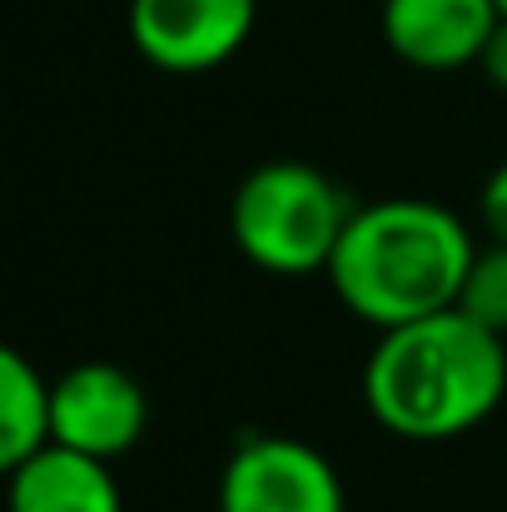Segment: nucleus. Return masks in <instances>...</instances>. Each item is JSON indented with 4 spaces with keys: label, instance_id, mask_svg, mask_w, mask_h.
Listing matches in <instances>:
<instances>
[{
    "label": "nucleus",
    "instance_id": "1",
    "mask_svg": "<svg viewBox=\"0 0 507 512\" xmlns=\"http://www.w3.org/2000/svg\"><path fill=\"white\" fill-rule=\"evenodd\" d=\"M507 393V339L463 309L378 334L363 363V403L403 443H448L498 413Z\"/></svg>",
    "mask_w": 507,
    "mask_h": 512
},
{
    "label": "nucleus",
    "instance_id": "2",
    "mask_svg": "<svg viewBox=\"0 0 507 512\" xmlns=\"http://www.w3.org/2000/svg\"><path fill=\"white\" fill-rule=\"evenodd\" d=\"M473 229L433 199H373L348 219L329 264L338 304L378 334L458 309L473 269Z\"/></svg>",
    "mask_w": 507,
    "mask_h": 512
},
{
    "label": "nucleus",
    "instance_id": "3",
    "mask_svg": "<svg viewBox=\"0 0 507 512\" xmlns=\"http://www.w3.org/2000/svg\"><path fill=\"white\" fill-rule=\"evenodd\" d=\"M353 214L358 204L334 174L304 160H269L239 179L229 199V234L254 269L309 279L329 274Z\"/></svg>",
    "mask_w": 507,
    "mask_h": 512
},
{
    "label": "nucleus",
    "instance_id": "4",
    "mask_svg": "<svg viewBox=\"0 0 507 512\" xmlns=\"http://www.w3.org/2000/svg\"><path fill=\"white\" fill-rule=\"evenodd\" d=\"M219 512H348L338 468L304 438L249 433L219 473Z\"/></svg>",
    "mask_w": 507,
    "mask_h": 512
},
{
    "label": "nucleus",
    "instance_id": "5",
    "mask_svg": "<svg viewBox=\"0 0 507 512\" xmlns=\"http://www.w3.org/2000/svg\"><path fill=\"white\" fill-rule=\"evenodd\" d=\"M145 423H150L145 388L120 363L90 358V363L65 368L50 383V443L55 448L115 463L145 438Z\"/></svg>",
    "mask_w": 507,
    "mask_h": 512
},
{
    "label": "nucleus",
    "instance_id": "6",
    "mask_svg": "<svg viewBox=\"0 0 507 512\" xmlns=\"http://www.w3.org/2000/svg\"><path fill=\"white\" fill-rule=\"evenodd\" d=\"M259 20V0H130L135 50L169 75L229 65Z\"/></svg>",
    "mask_w": 507,
    "mask_h": 512
},
{
    "label": "nucleus",
    "instance_id": "7",
    "mask_svg": "<svg viewBox=\"0 0 507 512\" xmlns=\"http://www.w3.org/2000/svg\"><path fill=\"white\" fill-rule=\"evenodd\" d=\"M503 10L498 0H383V45L413 70H468L483 60Z\"/></svg>",
    "mask_w": 507,
    "mask_h": 512
},
{
    "label": "nucleus",
    "instance_id": "8",
    "mask_svg": "<svg viewBox=\"0 0 507 512\" xmlns=\"http://www.w3.org/2000/svg\"><path fill=\"white\" fill-rule=\"evenodd\" d=\"M10 512H125V498L110 463L50 443L10 468Z\"/></svg>",
    "mask_w": 507,
    "mask_h": 512
},
{
    "label": "nucleus",
    "instance_id": "9",
    "mask_svg": "<svg viewBox=\"0 0 507 512\" xmlns=\"http://www.w3.org/2000/svg\"><path fill=\"white\" fill-rule=\"evenodd\" d=\"M50 383L20 348H0V463L5 473L50 448Z\"/></svg>",
    "mask_w": 507,
    "mask_h": 512
},
{
    "label": "nucleus",
    "instance_id": "10",
    "mask_svg": "<svg viewBox=\"0 0 507 512\" xmlns=\"http://www.w3.org/2000/svg\"><path fill=\"white\" fill-rule=\"evenodd\" d=\"M458 309L473 324L507 339V244H478L473 269H468L463 294H458Z\"/></svg>",
    "mask_w": 507,
    "mask_h": 512
},
{
    "label": "nucleus",
    "instance_id": "11",
    "mask_svg": "<svg viewBox=\"0 0 507 512\" xmlns=\"http://www.w3.org/2000/svg\"><path fill=\"white\" fill-rule=\"evenodd\" d=\"M478 219H483L488 244H507V160L478 189Z\"/></svg>",
    "mask_w": 507,
    "mask_h": 512
},
{
    "label": "nucleus",
    "instance_id": "12",
    "mask_svg": "<svg viewBox=\"0 0 507 512\" xmlns=\"http://www.w3.org/2000/svg\"><path fill=\"white\" fill-rule=\"evenodd\" d=\"M478 70H483V80H488L498 95H507V20H498V30H493V40H488Z\"/></svg>",
    "mask_w": 507,
    "mask_h": 512
},
{
    "label": "nucleus",
    "instance_id": "13",
    "mask_svg": "<svg viewBox=\"0 0 507 512\" xmlns=\"http://www.w3.org/2000/svg\"><path fill=\"white\" fill-rule=\"evenodd\" d=\"M498 10H503V20H507V0H498Z\"/></svg>",
    "mask_w": 507,
    "mask_h": 512
}]
</instances>
